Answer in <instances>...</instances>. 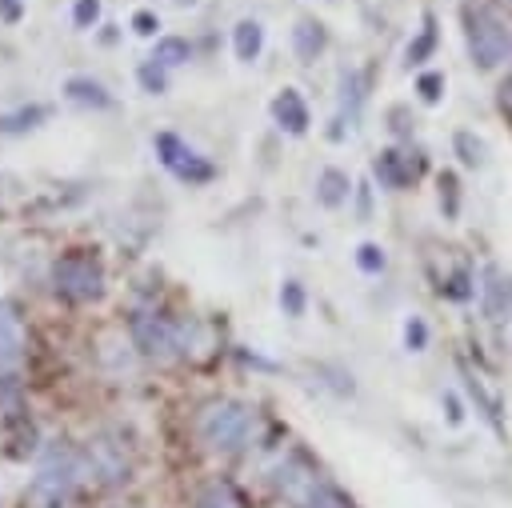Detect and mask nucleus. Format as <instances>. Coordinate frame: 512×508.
Returning a JSON list of instances; mask_svg holds the SVG:
<instances>
[{"mask_svg": "<svg viewBox=\"0 0 512 508\" xmlns=\"http://www.w3.org/2000/svg\"><path fill=\"white\" fill-rule=\"evenodd\" d=\"M84 472H88V464H84L80 452H72L68 444H52L44 452V460L36 468V484H32L40 508H68V500H72V492H76Z\"/></svg>", "mask_w": 512, "mask_h": 508, "instance_id": "1", "label": "nucleus"}, {"mask_svg": "<svg viewBox=\"0 0 512 508\" xmlns=\"http://www.w3.org/2000/svg\"><path fill=\"white\" fill-rule=\"evenodd\" d=\"M252 408L240 400H212L200 416V436L216 452H240L252 436Z\"/></svg>", "mask_w": 512, "mask_h": 508, "instance_id": "2", "label": "nucleus"}, {"mask_svg": "<svg viewBox=\"0 0 512 508\" xmlns=\"http://www.w3.org/2000/svg\"><path fill=\"white\" fill-rule=\"evenodd\" d=\"M464 32H468V52L480 68H500L512 56V32L504 28V20L488 8H468L464 12Z\"/></svg>", "mask_w": 512, "mask_h": 508, "instance_id": "3", "label": "nucleus"}, {"mask_svg": "<svg viewBox=\"0 0 512 508\" xmlns=\"http://www.w3.org/2000/svg\"><path fill=\"white\" fill-rule=\"evenodd\" d=\"M52 284H56L60 296H68L76 304H88V300L104 296V268L92 252H64L52 264Z\"/></svg>", "mask_w": 512, "mask_h": 508, "instance_id": "4", "label": "nucleus"}, {"mask_svg": "<svg viewBox=\"0 0 512 508\" xmlns=\"http://www.w3.org/2000/svg\"><path fill=\"white\" fill-rule=\"evenodd\" d=\"M184 336H188V328L184 324H172L168 316H156V312H136L132 316V340L152 360H168L176 352H188L184 348Z\"/></svg>", "mask_w": 512, "mask_h": 508, "instance_id": "5", "label": "nucleus"}, {"mask_svg": "<svg viewBox=\"0 0 512 508\" xmlns=\"http://www.w3.org/2000/svg\"><path fill=\"white\" fill-rule=\"evenodd\" d=\"M156 156H160V164H164L176 180H184V184H208V180L216 176V168H212L200 152H192L176 132H160V136H156Z\"/></svg>", "mask_w": 512, "mask_h": 508, "instance_id": "6", "label": "nucleus"}, {"mask_svg": "<svg viewBox=\"0 0 512 508\" xmlns=\"http://www.w3.org/2000/svg\"><path fill=\"white\" fill-rule=\"evenodd\" d=\"M20 368H24V328H20V316L12 312V304L0 300V392L8 400L16 396Z\"/></svg>", "mask_w": 512, "mask_h": 508, "instance_id": "7", "label": "nucleus"}, {"mask_svg": "<svg viewBox=\"0 0 512 508\" xmlns=\"http://www.w3.org/2000/svg\"><path fill=\"white\" fill-rule=\"evenodd\" d=\"M84 464H88V472H96L104 484H124V480H128V456H124V448L112 444V440H104V436L88 440Z\"/></svg>", "mask_w": 512, "mask_h": 508, "instance_id": "8", "label": "nucleus"}, {"mask_svg": "<svg viewBox=\"0 0 512 508\" xmlns=\"http://www.w3.org/2000/svg\"><path fill=\"white\" fill-rule=\"evenodd\" d=\"M272 116H276V124H280L284 132H292V136H304V132H308V104L300 100L296 88H280V92H276Z\"/></svg>", "mask_w": 512, "mask_h": 508, "instance_id": "9", "label": "nucleus"}, {"mask_svg": "<svg viewBox=\"0 0 512 508\" xmlns=\"http://www.w3.org/2000/svg\"><path fill=\"white\" fill-rule=\"evenodd\" d=\"M64 96L72 104H80V108H112V92L92 76H68L64 80Z\"/></svg>", "mask_w": 512, "mask_h": 508, "instance_id": "10", "label": "nucleus"}, {"mask_svg": "<svg viewBox=\"0 0 512 508\" xmlns=\"http://www.w3.org/2000/svg\"><path fill=\"white\" fill-rule=\"evenodd\" d=\"M324 44H328V32H324V24L320 20H296V28H292V48H296V56L300 60H316L320 52H324Z\"/></svg>", "mask_w": 512, "mask_h": 508, "instance_id": "11", "label": "nucleus"}, {"mask_svg": "<svg viewBox=\"0 0 512 508\" xmlns=\"http://www.w3.org/2000/svg\"><path fill=\"white\" fill-rule=\"evenodd\" d=\"M260 48H264V28H260V20H240V24L232 28V52H236V60L252 64V60L260 56Z\"/></svg>", "mask_w": 512, "mask_h": 508, "instance_id": "12", "label": "nucleus"}, {"mask_svg": "<svg viewBox=\"0 0 512 508\" xmlns=\"http://www.w3.org/2000/svg\"><path fill=\"white\" fill-rule=\"evenodd\" d=\"M48 120V108L44 104H24V108H12V112H0V132L4 136H20V132H32Z\"/></svg>", "mask_w": 512, "mask_h": 508, "instance_id": "13", "label": "nucleus"}, {"mask_svg": "<svg viewBox=\"0 0 512 508\" xmlns=\"http://www.w3.org/2000/svg\"><path fill=\"white\" fill-rule=\"evenodd\" d=\"M348 192H352V184H348V176H344L340 168H324V172H320V180H316V200H320L324 208H340V204L348 200Z\"/></svg>", "mask_w": 512, "mask_h": 508, "instance_id": "14", "label": "nucleus"}, {"mask_svg": "<svg viewBox=\"0 0 512 508\" xmlns=\"http://www.w3.org/2000/svg\"><path fill=\"white\" fill-rule=\"evenodd\" d=\"M196 508H244V496L232 480H212L208 488H200Z\"/></svg>", "mask_w": 512, "mask_h": 508, "instance_id": "15", "label": "nucleus"}, {"mask_svg": "<svg viewBox=\"0 0 512 508\" xmlns=\"http://www.w3.org/2000/svg\"><path fill=\"white\" fill-rule=\"evenodd\" d=\"M152 60H156L160 68H180V64L192 60V44H188L184 36H160L156 48H152Z\"/></svg>", "mask_w": 512, "mask_h": 508, "instance_id": "16", "label": "nucleus"}, {"mask_svg": "<svg viewBox=\"0 0 512 508\" xmlns=\"http://www.w3.org/2000/svg\"><path fill=\"white\" fill-rule=\"evenodd\" d=\"M376 172H380V180L392 184V188H404V184L416 176V168H404V164H400V152H380Z\"/></svg>", "mask_w": 512, "mask_h": 508, "instance_id": "17", "label": "nucleus"}, {"mask_svg": "<svg viewBox=\"0 0 512 508\" xmlns=\"http://www.w3.org/2000/svg\"><path fill=\"white\" fill-rule=\"evenodd\" d=\"M304 508H352V500L328 484H316L308 496H304Z\"/></svg>", "mask_w": 512, "mask_h": 508, "instance_id": "18", "label": "nucleus"}, {"mask_svg": "<svg viewBox=\"0 0 512 508\" xmlns=\"http://www.w3.org/2000/svg\"><path fill=\"white\" fill-rule=\"evenodd\" d=\"M356 268L368 272V276H376V272L384 268V248H380V244H360V248H356Z\"/></svg>", "mask_w": 512, "mask_h": 508, "instance_id": "19", "label": "nucleus"}, {"mask_svg": "<svg viewBox=\"0 0 512 508\" xmlns=\"http://www.w3.org/2000/svg\"><path fill=\"white\" fill-rule=\"evenodd\" d=\"M280 308H284L288 316H300V312H304V288H300L296 280H284V288H280Z\"/></svg>", "mask_w": 512, "mask_h": 508, "instance_id": "20", "label": "nucleus"}, {"mask_svg": "<svg viewBox=\"0 0 512 508\" xmlns=\"http://www.w3.org/2000/svg\"><path fill=\"white\" fill-rule=\"evenodd\" d=\"M136 76H140V84H144L148 92H156V96H160V92L168 88V80H164V68H160L156 60H148V64H140V72H136Z\"/></svg>", "mask_w": 512, "mask_h": 508, "instance_id": "21", "label": "nucleus"}, {"mask_svg": "<svg viewBox=\"0 0 512 508\" xmlns=\"http://www.w3.org/2000/svg\"><path fill=\"white\" fill-rule=\"evenodd\" d=\"M100 20V0H76L72 4V24L76 28H92Z\"/></svg>", "mask_w": 512, "mask_h": 508, "instance_id": "22", "label": "nucleus"}, {"mask_svg": "<svg viewBox=\"0 0 512 508\" xmlns=\"http://www.w3.org/2000/svg\"><path fill=\"white\" fill-rule=\"evenodd\" d=\"M404 340H408V348H412V352H420V348L428 344V324H424L420 316H412V320L404 324Z\"/></svg>", "mask_w": 512, "mask_h": 508, "instance_id": "23", "label": "nucleus"}, {"mask_svg": "<svg viewBox=\"0 0 512 508\" xmlns=\"http://www.w3.org/2000/svg\"><path fill=\"white\" fill-rule=\"evenodd\" d=\"M416 88H420V96H424L428 104H436V100H440V88H444V76H436V72H424Z\"/></svg>", "mask_w": 512, "mask_h": 508, "instance_id": "24", "label": "nucleus"}, {"mask_svg": "<svg viewBox=\"0 0 512 508\" xmlns=\"http://www.w3.org/2000/svg\"><path fill=\"white\" fill-rule=\"evenodd\" d=\"M132 28H136L140 36H152V32L160 28V20H156V12H148V8H140V12L132 16Z\"/></svg>", "mask_w": 512, "mask_h": 508, "instance_id": "25", "label": "nucleus"}, {"mask_svg": "<svg viewBox=\"0 0 512 508\" xmlns=\"http://www.w3.org/2000/svg\"><path fill=\"white\" fill-rule=\"evenodd\" d=\"M428 48H432V28H424V36H420V40L408 48V60H412V64H420V60L428 56Z\"/></svg>", "mask_w": 512, "mask_h": 508, "instance_id": "26", "label": "nucleus"}, {"mask_svg": "<svg viewBox=\"0 0 512 508\" xmlns=\"http://www.w3.org/2000/svg\"><path fill=\"white\" fill-rule=\"evenodd\" d=\"M0 16L4 20H20V0H0Z\"/></svg>", "mask_w": 512, "mask_h": 508, "instance_id": "27", "label": "nucleus"}, {"mask_svg": "<svg viewBox=\"0 0 512 508\" xmlns=\"http://www.w3.org/2000/svg\"><path fill=\"white\" fill-rule=\"evenodd\" d=\"M504 100H512V76H508V84H504Z\"/></svg>", "mask_w": 512, "mask_h": 508, "instance_id": "28", "label": "nucleus"}, {"mask_svg": "<svg viewBox=\"0 0 512 508\" xmlns=\"http://www.w3.org/2000/svg\"><path fill=\"white\" fill-rule=\"evenodd\" d=\"M176 4H196V0H176Z\"/></svg>", "mask_w": 512, "mask_h": 508, "instance_id": "29", "label": "nucleus"}]
</instances>
